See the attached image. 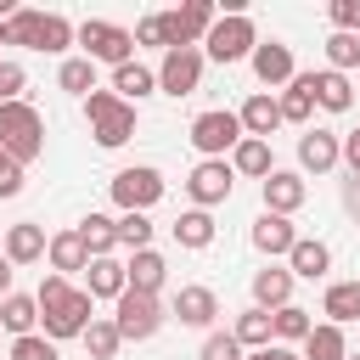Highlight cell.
<instances>
[{"instance_id":"obj_30","label":"cell","mask_w":360,"mask_h":360,"mask_svg":"<svg viewBox=\"0 0 360 360\" xmlns=\"http://www.w3.org/2000/svg\"><path fill=\"white\" fill-rule=\"evenodd\" d=\"M276 107H281V124H304L309 107H315V96H309V73H292V84H287V96H281Z\"/></svg>"},{"instance_id":"obj_22","label":"cell","mask_w":360,"mask_h":360,"mask_svg":"<svg viewBox=\"0 0 360 360\" xmlns=\"http://www.w3.org/2000/svg\"><path fill=\"white\" fill-rule=\"evenodd\" d=\"M309 96H315L326 112H349V101H354V90H349L343 73H309Z\"/></svg>"},{"instance_id":"obj_26","label":"cell","mask_w":360,"mask_h":360,"mask_svg":"<svg viewBox=\"0 0 360 360\" xmlns=\"http://www.w3.org/2000/svg\"><path fill=\"white\" fill-rule=\"evenodd\" d=\"M34 321H39V304H34V298H22V292H6V304H0V332L28 338V332H34Z\"/></svg>"},{"instance_id":"obj_45","label":"cell","mask_w":360,"mask_h":360,"mask_svg":"<svg viewBox=\"0 0 360 360\" xmlns=\"http://www.w3.org/2000/svg\"><path fill=\"white\" fill-rule=\"evenodd\" d=\"M17 191H22V163L0 158V197H17Z\"/></svg>"},{"instance_id":"obj_7","label":"cell","mask_w":360,"mask_h":360,"mask_svg":"<svg viewBox=\"0 0 360 360\" xmlns=\"http://www.w3.org/2000/svg\"><path fill=\"white\" fill-rule=\"evenodd\" d=\"M158 197H163V174H158V169L141 163V169H118V174H112V202H118L124 214H146Z\"/></svg>"},{"instance_id":"obj_51","label":"cell","mask_w":360,"mask_h":360,"mask_svg":"<svg viewBox=\"0 0 360 360\" xmlns=\"http://www.w3.org/2000/svg\"><path fill=\"white\" fill-rule=\"evenodd\" d=\"M248 360H264V354H248Z\"/></svg>"},{"instance_id":"obj_2","label":"cell","mask_w":360,"mask_h":360,"mask_svg":"<svg viewBox=\"0 0 360 360\" xmlns=\"http://www.w3.org/2000/svg\"><path fill=\"white\" fill-rule=\"evenodd\" d=\"M45 146V118L28 101H0V152L11 163H34Z\"/></svg>"},{"instance_id":"obj_34","label":"cell","mask_w":360,"mask_h":360,"mask_svg":"<svg viewBox=\"0 0 360 360\" xmlns=\"http://www.w3.org/2000/svg\"><path fill=\"white\" fill-rule=\"evenodd\" d=\"M45 248H51V264H56V270H84V264H90V253H84L79 231H62V236H51Z\"/></svg>"},{"instance_id":"obj_5","label":"cell","mask_w":360,"mask_h":360,"mask_svg":"<svg viewBox=\"0 0 360 360\" xmlns=\"http://www.w3.org/2000/svg\"><path fill=\"white\" fill-rule=\"evenodd\" d=\"M79 45H84V62H112V68H124L129 51H135V34L118 28V22L90 17V22H79Z\"/></svg>"},{"instance_id":"obj_27","label":"cell","mask_w":360,"mask_h":360,"mask_svg":"<svg viewBox=\"0 0 360 360\" xmlns=\"http://www.w3.org/2000/svg\"><path fill=\"white\" fill-rule=\"evenodd\" d=\"M321 309L332 315V326H343V321H360V281H332Z\"/></svg>"},{"instance_id":"obj_32","label":"cell","mask_w":360,"mask_h":360,"mask_svg":"<svg viewBox=\"0 0 360 360\" xmlns=\"http://www.w3.org/2000/svg\"><path fill=\"white\" fill-rule=\"evenodd\" d=\"M231 169H242V174H270V141H236V152H231Z\"/></svg>"},{"instance_id":"obj_44","label":"cell","mask_w":360,"mask_h":360,"mask_svg":"<svg viewBox=\"0 0 360 360\" xmlns=\"http://www.w3.org/2000/svg\"><path fill=\"white\" fill-rule=\"evenodd\" d=\"M17 90H22V68L0 62V101H17Z\"/></svg>"},{"instance_id":"obj_42","label":"cell","mask_w":360,"mask_h":360,"mask_svg":"<svg viewBox=\"0 0 360 360\" xmlns=\"http://www.w3.org/2000/svg\"><path fill=\"white\" fill-rule=\"evenodd\" d=\"M202 360H242V343H236L231 332H214V338L202 343Z\"/></svg>"},{"instance_id":"obj_50","label":"cell","mask_w":360,"mask_h":360,"mask_svg":"<svg viewBox=\"0 0 360 360\" xmlns=\"http://www.w3.org/2000/svg\"><path fill=\"white\" fill-rule=\"evenodd\" d=\"M0 39H6V22H0Z\"/></svg>"},{"instance_id":"obj_12","label":"cell","mask_w":360,"mask_h":360,"mask_svg":"<svg viewBox=\"0 0 360 360\" xmlns=\"http://www.w3.org/2000/svg\"><path fill=\"white\" fill-rule=\"evenodd\" d=\"M186 191H191L202 208H208V202H225V197H231V163H225V158H202V163L191 169Z\"/></svg>"},{"instance_id":"obj_15","label":"cell","mask_w":360,"mask_h":360,"mask_svg":"<svg viewBox=\"0 0 360 360\" xmlns=\"http://www.w3.org/2000/svg\"><path fill=\"white\" fill-rule=\"evenodd\" d=\"M338 158H343V146H338V135H332V129H304V141H298V163H304V169L326 174Z\"/></svg>"},{"instance_id":"obj_48","label":"cell","mask_w":360,"mask_h":360,"mask_svg":"<svg viewBox=\"0 0 360 360\" xmlns=\"http://www.w3.org/2000/svg\"><path fill=\"white\" fill-rule=\"evenodd\" d=\"M264 360H304V354H292V349H281V343H270V349H259Z\"/></svg>"},{"instance_id":"obj_25","label":"cell","mask_w":360,"mask_h":360,"mask_svg":"<svg viewBox=\"0 0 360 360\" xmlns=\"http://www.w3.org/2000/svg\"><path fill=\"white\" fill-rule=\"evenodd\" d=\"M84 270H90V287H84L90 298H118V292L129 287V281H124V264H118V259H90Z\"/></svg>"},{"instance_id":"obj_40","label":"cell","mask_w":360,"mask_h":360,"mask_svg":"<svg viewBox=\"0 0 360 360\" xmlns=\"http://www.w3.org/2000/svg\"><path fill=\"white\" fill-rule=\"evenodd\" d=\"M11 360H56V343H51V338H39V332H28V338H17V343H11Z\"/></svg>"},{"instance_id":"obj_28","label":"cell","mask_w":360,"mask_h":360,"mask_svg":"<svg viewBox=\"0 0 360 360\" xmlns=\"http://www.w3.org/2000/svg\"><path fill=\"white\" fill-rule=\"evenodd\" d=\"M287 259H292V276H309V281H315V276H326V264H332L326 242H309V236H298Z\"/></svg>"},{"instance_id":"obj_53","label":"cell","mask_w":360,"mask_h":360,"mask_svg":"<svg viewBox=\"0 0 360 360\" xmlns=\"http://www.w3.org/2000/svg\"><path fill=\"white\" fill-rule=\"evenodd\" d=\"M0 158H6V152H0Z\"/></svg>"},{"instance_id":"obj_17","label":"cell","mask_w":360,"mask_h":360,"mask_svg":"<svg viewBox=\"0 0 360 360\" xmlns=\"http://www.w3.org/2000/svg\"><path fill=\"white\" fill-rule=\"evenodd\" d=\"M236 118H242L248 141H264V135H270V129L281 124V107H276V101H270V96L259 90V96H248V101H242V112H236Z\"/></svg>"},{"instance_id":"obj_20","label":"cell","mask_w":360,"mask_h":360,"mask_svg":"<svg viewBox=\"0 0 360 360\" xmlns=\"http://www.w3.org/2000/svg\"><path fill=\"white\" fill-rule=\"evenodd\" d=\"M163 270H169V264H163V253L141 248V253H135V259L124 264V281H129L135 292H158V287H163Z\"/></svg>"},{"instance_id":"obj_38","label":"cell","mask_w":360,"mask_h":360,"mask_svg":"<svg viewBox=\"0 0 360 360\" xmlns=\"http://www.w3.org/2000/svg\"><path fill=\"white\" fill-rule=\"evenodd\" d=\"M326 62H332V73L354 68V62H360V34H332V39H326Z\"/></svg>"},{"instance_id":"obj_41","label":"cell","mask_w":360,"mask_h":360,"mask_svg":"<svg viewBox=\"0 0 360 360\" xmlns=\"http://www.w3.org/2000/svg\"><path fill=\"white\" fill-rule=\"evenodd\" d=\"M326 11H332V22H338V34H360V0H332Z\"/></svg>"},{"instance_id":"obj_49","label":"cell","mask_w":360,"mask_h":360,"mask_svg":"<svg viewBox=\"0 0 360 360\" xmlns=\"http://www.w3.org/2000/svg\"><path fill=\"white\" fill-rule=\"evenodd\" d=\"M0 292H11V259L0 253Z\"/></svg>"},{"instance_id":"obj_11","label":"cell","mask_w":360,"mask_h":360,"mask_svg":"<svg viewBox=\"0 0 360 360\" xmlns=\"http://www.w3.org/2000/svg\"><path fill=\"white\" fill-rule=\"evenodd\" d=\"M197 79H202V51H197V45H174V51H163L158 84H163L169 96H191Z\"/></svg>"},{"instance_id":"obj_16","label":"cell","mask_w":360,"mask_h":360,"mask_svg":"<svg viewBox=\"0 0 360 360\" xmlns=\"http://www.w3.org/2000/svg\"><path fill=\"white\" fill-rule=\"evenodd\" d=\"M292 242H298V231H292L281 214H259V219H253V248H259V253L276 259V253H292Z\"/></svg>"},{"instance_id":"obj_19","label":"cell","mask_w":360,"mask_h":360,"mask_svg":"<svg viewBox=\"0 0 360 360\" xmlns=\"http://www.w3.org/2000/svg\"><path fill=\"white\" fill-rule=\"evenodd\" d=\"M39 253H45V231H39L34 219H22V225L6 231V259H11V264H34Z\"/></svg>"},{"instance_id":"obj_4","label":"cell","mask_w":360,"mask_h":360,"mask_svg":"<svg viewBox=\"0 0 360 360\" xmlns=\"http://www.w3.org/2000/svg\"><path fill=\"white\" fill-rule=\"evenodd\" d=\"M84 112H90V135H96L101 146H124V141L135 135V107L118 101L112 90H90V96H84Z\"/></svg>"},{"instance_id":"obj_43","label":"cell","mask_w":360,"mask_h":360,"mask_svg":"<svg viewBox=\"0 0 360 360\" xmlns=\"http://www.w3.org/2000/svg\"><path fill=\"white\" fill-rule=\"evenodd\" d=\"M135 45H169V39H163V11H158V17H141V28H135Z\"/></svg>"},{"instance_id":"obj_1","label":"cell","mask_w":360,"mask_h":360,"mask_svg":"<svg viewBox=\"0 0 360 360\" xmlns=\"http://www.w3.org/2000/svg\"><path fill=\"white\" fill-rule=\"evenodd\" d=\"M34 304H39V321H45L51 338H84V326H90V292L68 287L62 276H45L39 292H34Z\"/></svg>"},{"instance_id":"obj_3","label":"cell","mask_w":360,"mask_h":360,"mask_svg":"<svg viewBox=\"0 0 360 360\" xmlns=\"http://www.w3.org/2000/svg\"><path fill=\"white\" fill-rule=\"evenodd\" d=\"M6 39L11 45H28V51H68L73 22L56 17V11H11L6 17Z\"/></svg>"},{"instance_id":"obj_14","label":"cell","mask_w":360,"mask_h":360,"mask_svg":"<svg viewBox=\"0 0 360 360\" xmlns=\"http://www.w3.org/2000/svg\"><path fill=\"white\" fill-rule=\"evenodd\" d=\"M298 202H304V180L287 174V169H270V174H264V214H281V219H287Z\"/></svg>"},{"instance_id":"obj_46","label":"cell","mask_w":360,"mask_h":360,"mask_svg":"<svg viewBox=\"0 0 360 360\" xmlns=\"http://www.w3.org/2000/svg\"><path fill=\"white\" fill-rule=\"evenodd\" d=\"M343 158H349V174H360V129H349V141H343Z\"/></svg>"},{"instance_id":"obj_35","label":"cell","mask_w":360,"mask_h":360,"mask_svg":"<svg viewBox=\"0 0 360 360\" xmlns=\"http://www.w3.org/2000/svg\"><path fill=\"white\" fill-rule=\"evenodd\" d=\"M56 84H62V90H73V96H90V90H96V62L68 56V62H62V73H56Z\"/></svg>"},{"instance_id":"obj_37","label":"cell","mask_w":360,"mask_h":360,"mask_svg":"<svg viewBox=\"0 0 360 360\" xmlns=\"http://www.w3.org/2000/svg\"><path fill=\"white\" fill-rule=\"evenodd\" d=\"M309 326H315V321H309V309H298V304H281V309L270 315V332H276V338H309Z\"/></svg>"},{"instance_id":"obj_6","label":"cell","mask_w":360,"mask_h":360,"mask_svg":"<svg viewBox=\"0 0 360 360\" xmlns=\"http://www.w3.org/2000/svg\"><path fill=\"white\" fill-rule=\"evenodd\" d=\"M202 45H208V56H214V62H242V56H253L259 34H253V22H248V17H214V28L202 34Z\"/></svg>"},{"instance_id":"obj_52","label":"cell","mask_w":360,"mask_h":360,"mask_svg":"<svg viewBox=\"0 0 360 360\" xmlns=\"http://www.w3.org/2000/svg\"><path fill=\"white\" fill-rule=\"evenodd\" d=\"M349 360H360V354H349Z\"/></svg>"},{"instance_id":"obj_23","label":"cell","mask_w":360,"mask_h":360,"mask_svg":"<svg viewBox=\"0 0 360 360\" xmlns=\"http://www.w3.org/2000/svg\"><path fill=\"white\" fill-rule=\"evenodd\" d=\"M152 84H158V73H146L141 62H124V68H112V96H118V101H129V107H135V101H141Z\"/></svg>"},{"instance_id":"obj_21","label":"cell","mask_w":360,"mask_h":360,"mask_svg":"<svg viewBox=\"0 0 360 360\" xmlns=\"http://www.w3.org/2000/svg\"><path fill=\"white\" fill-rule=\"evenodd\" d=\"M253 298H259V309H281V304H292V270H259L253 276Z\"/></svg>"},{"instance_id":"obj_9","label":"cell","mask_w":360,"mask_h":360,"mask_svg":"<svg viewBox=\"0 0 360 360\" xmlns=\"http://www.w3.org/2000/svg\"><path fill=\"white\" fill-rule=\"evenodd\" d=\"M236 141H242V118H236V112H225V107H214V112H202V118L191 124V146H197V152H208V158L236 152Z\"/></svg>"},{"instance_id":"obj_31","label":"cell","mask_w":360,"mask_h":360,"mask_svg":"<svg viewBox=\"0 0 360 360\" xmlns=\"http://www.w3.org/2000/svg\"><path fill=\"white\" fill-rule=\"evenodd\" d=\"M304 360H349L343 354V332L326 321V326H309V338H304Z\"/></svg>"},{"instance_id":"obj_13","label":"cell","mask_w":360,"mask_h":360,"mask_svg":"<svg viewBox=\"0 0 360 360\" xmlns=\"http://www.w3.org/2000/svg\"><path fill=\"white\" fill-rule=\"evenodd\" d=\"M253 73H259V84H292V51L281 39L253 45Z\"/></svg>"},{"instance_id":"obj_18","label":"cell","mask_w":360,"mask_h":360,"mask_svg":"<svg viewBox=\"0 0 360 360\" xmlns=\"http://www.w3.org/2000/svg\"><path fill=\"white\" fill-rule=\"evenodd\" d=\"M174 315H180L186 326H214V315H219V298H214L208 287H180V298H174Z\"/></svg>"},{"instance_id":"obj_39","label":"cell","mask_w":360,"mask_h":360,"mask_svg":"<svg viewBox=\"0 0 360 360\" xmlns=\"http://www.w3.org/2000/svg\"><path fill=\"white\" fill-rule=\"evenodd\" d=\"M118 242L141 253V248L152 242V219H146V214H124V219H118Z\"/></svg>"},{"instance_id":"obj_29","label":"cell","mask_w":360,"mask_h":360,"mask_svg":"<svg viewBox=\"0 0 360 360\" xmlns=\"http://www.w3.org/2000/svg\"><path fill=\"white\" fill-rule=\"evenodd\" d=\"M231 338H236V343H248V349H270V338H276V332H270V309H259V304H253V309H242Z\"/></svg>"},{"instance_id":"obj_36","label":"cell","mask_w":360,"mask_h":360,"mask_svg":"<svg viewBox=\"0 0 360 360\" xmlns=\"http://www.w3.org/2000/svg\"><path fill=\"white\" fill-rule=\"evenodd\" d=\"M118 343H124V338H118L112 321H90V326H84V349H90V360H112Z\"/></svg>"},{"instance_id":"obj_8","label":"cell","mask_w":360,"mask_h":360,"mask_svg":"<svg viewBox=\"0 0 360 360\" xmlns=\"http://www.w3.org/2000/svg\"><path fill=\"white\" fill-rule=\"evenodd\" d=\"M118 338H152L158 326H163V309H158V292H135V287H124L118 292Z\"/></svg>"},{"instance_id":"obj_47","label":"cell","mask_w":360,"mask_h":360,"mask_svg":"<svg viewBox=\"0 0 360 360\" xmlns=\"http://www.w3.org/2000/svg\"><path fill=\"white\" fill-rule=\"evenodd\" d=\"M343 202H349V214H360V174H349V186H343Z\"/></svg>"},{"instance_id":"obj_10","label":"cell","mask_w":360,"mask_h":360,"mask_svg":"<svg viewBox=\"0 0 360 360\" xmlns=\"http://www.w3.org/2000/svg\"><path fill=\"white\" fill-rule=\"evenodd\" d=\"M208 28H214V6H208V0H186L180 11H163V39H169V51H174V45H197Z\"/></svg>"},{"instance_id":"obj_24","label":"cell","mask_w":360,"mask_h":360,"mask_svg":"<svg viewBox=\"0 0 360 360\" xmlns=\"http://www.w3.org/2000/svg\"><path fill=\"white\" fill-rule=\"evenodd\" d=\"M79 242H84V253H90V259H107V253H112V242H118V219L90 214V219L79 225Z\"/></svg>"},{"instance_id":"obj_33","label":"cell","mask_w":360,"mask_h":360,"mask_svg":"<svg viewBox=\"0 0 360 360\" xmlns=\"http://www.w3.org/2000/svg\"><path fill=\"white\" fill-rule=\"evenodd\" d=\"M174 242H180V248H208V242H214V219H208L202 208L180 214V219H174Z\"/></svg>"}]
</instances>
